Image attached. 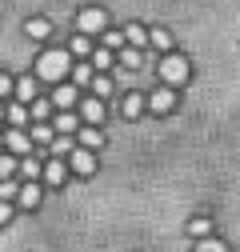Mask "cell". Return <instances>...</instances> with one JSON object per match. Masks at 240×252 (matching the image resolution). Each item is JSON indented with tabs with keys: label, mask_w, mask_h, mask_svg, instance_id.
<instances>
[{
	"label": "cell",
	"mask_w": 240,
	"mask_h": 252,
	"mask_svg": "<svg viewBox=\"0 0 240 252\" xmlns=\"http://www.w3.org/2000/svg\"><path fill=\"white\" fill-rule=\"evenodd\" d=\"M76 28H80L84 36H88V32H100V28H104V12H100V8H84V12L76 16Z\"/></svg>",
	"instance_id": "obj_4"
},
{
	"label": "cell",
	"mask_w": 240,
	"mask_h": 252,
	"mask_svg": "<svg viewBox=\"0 0 240 252\" xmlns=\"http://www.w3.org/2000/svg\"><path fill=\"white\" fill-rule=\"evenodd\" d=\"M188 232H192L196 240H204L208 232H212V220H208V216H196V220H192V224H188Z\"/></svg>",
	"instance_id": "obj_16"
},
{
	"label": "cell",
	"mask_w": 240,
	"mask_h": 252,
	"mask_svg": "<svg viewBox=\"0 0 240 252\" xmlns=\"http://www.w3.org/2000/svg\"><path fill=\"white\" fill-rule=\"evenodd\" d=\"M64 72H68V52H60V48L40 52V60H36V76L40 80H60Z\"/></svg>",
	"instance_id": "obj_1"
},
{
	"label": "cell",
	"mask_w": 240,
	"mask_h": 252,
	"mask_svg": "<svg viewBox=\"0 0 240 252\" xmlns=\"http://www.w3.org/2000/svg\"><path fill=\"white\" fill-rule=\"evenodd\" d=\"M120 60H124V68H140V48H124Z\"/></svg>",
	"instance_id": "obj_26"
},
{
	"label": "cell",
	"mask_w": 240,
	"mask_h": 252,
	"mask_svg": "<svg viewBox=\"0 0 240 252\" xmlns=\"http://www.w3.org/2000/svg\"><path fill=\"white\" fill-rule=\"evenodd\" d=\"M0 116H4V108H0Z\"/></svg>",
	"instance_id": "obj_35"
},
{
	"label": "cell",
	"mask_w": 240,
	"mask_h": 252,
	"mask_svg": "<svg viewBox=\"0 0 240 252\" xmlns=\"http://www.w3.org/2000/svg\"><path fill=\"white\" fill-rule=\"evenodd\" d=\"M16 96H20V104H24V100H32V96H36V80H28V76H24V80L16 84Z\"/></svg>",
	"instance_id": "obj_18"
},
{
	"label": "cell",
	"mask_w": 240,
	"mask_h": 252,
	"mask_svg": "<svg viewBox=\"0 0 240 252\" xmlns=\"http://www.w3.org/2000/svg\"><path fill=\"white\" fill-rule=\"evenodd\" d=\"M196 252H228V248H224L220 240H208V236H204V240L196 244Z\"/></svg>",
	"instance_id": "obj_28"
},
{
	"label": "cell",
	"mask_w": 240,
	"mask_h": 252,
	"mask_svg": "<svg viewBox=\"0 0 240 252\" xmlns=\"http://www.w3.org/2000/svg\"><path fill=\"white\" fill-rule=\"evenodd\" d=\"M12 172H16V160L12 156H0V180H12Z\"/></svg>",
	"instance_id": "obj_23"
},
{
	"label": "cell",
	"mask_w": 240,
	"mask_h": 252,
	"mask_svg": "<svg viewBox=\"0 0 240 252\" xmlns=\"http://www.w3.org/2000/svg\"><path fill=\"white\" fill-rule=\"evenodd\" d=\"M8 88H12V80H8V76H0V96H4Z\"/></svg>",
	"instance_id": "obj_34"
},
{
	"label": "cell",
	"mask_w": 240,
	"mask_h": 252,
	"mask_svg": "<svg viewBox=\"0 0 240 252\" xmlns=\"http://www.w3.org/2000/svg\"><path fill=\"white\" fill-rule=\"evenodd\" d=\"M72 52H76V56H88V52H92V48H88V36H84V32L72 40Z\"/></svg>",
	"instance_id": "obj_31"
},
{
	"label": "cell",
	"mask_w": 240,
	"mask_h": 252,
	"mask_svg": "<svg viewBox=\"0 0 240 252\" xmlns=\"http://www.w3.org/2000/svg\"><path fill=\"white\" fill-rule=\"evenodd\" d=\"M104 48L112 52V48H124V32H108L104 36Z\"/></svg>",
	"instance_id": "obj_29"
},
{
	"label": "cell",
	"mask_w": 240,
	"mask_h": 252,
	"mask_svg": "<svg viewBox=\"0 0 240 252\" xmlns=\"http://www.w3.org/2000/svg\"><path fill=\"white\" fill-rule=\"evenodd\" d=\"M160 80H164L168 88L184 84V80H188V60H184V56H164V60H160Z\"/></svg>",
	"instance_id": "obj_2"
},
{
	"label": "cell",
	"mask_w": 240,
	"mask_h": 252,
	"mask_svg": "<svg viewBox=\"0 0 240 252\" xmlns=\"http://www.w3.org/2000/svg\"><path fill=\"white\" fill-rule=\"evenodd\" d=\"M76 84H92V68H88V64H76Z\"/></svg>",
	"instance_id": "obj_30"
},
{
	"label": "cell",
	"mask_w": 240,
	"mask_h": 252,
	"mask_svg": "<svg viewBox=\"0 0 240 252\" xmlns=\"http://www.w3.org/2000/svg\"><path fill=\"white\" fill-rule=\"evenodd\" d=\"M20 172L24 176H40V164L32 160V156H20Z\"/></svg>",
	"instance_id": "obj_24"
},
{
	"label": "cell",
	"mask_w": 240,
	"mask_h": 252,
	"mask_svg": "<svg viewBox=\"0 0 240 252\" xmlns=\"http://www.w3.org/2000/svg\"><path fill=\"white\" fill-rule=\"evenodd\" d=\"M140 112H144V96H140V92L124 96V116H140Z\"/></svg>",
	"instance_id": "obj_17"
},
{
	"label": "cell",
	"mask_w": 240,
	"mask_h": 252,
	"mask_svg": "<svg viewBox=\"0 0 240 252\" xmlns=\"http://www.w3.org/2000/svg\"><path fill=\"white\" fill-rule=\"evenodd\" d=\"M24 32L32 36V40H44V36L52 32V24H48V20H28V28H24Z\"/></svg>",
	"instance_id": "obj_14"
},
{
	"label": "cell",
	"mask_w": 240,
	"mask_h": 252,
	"mask_svg": "<svg viewBox=\"0 0 240 252\" xmlns=\"http://www.w3.org/2000/svg\"><path fill=\"white\" fill-rule=\"evenodd\" d=\"M4 144H8V148H12L16 156H24V152H28V144H32V140H28V136H24L20 128H12V132L4 136Z\"/></svg>",
	"instance_id": "obj_9"
},
{
	"label": "cell",
	"mask_w": 240,
	"mask_h": 252,
	"mask_svg": "<svg viewBox=\"0 0 240 252\" xmlns=\"http://www.w3.org/2000/svg\"><path fill=\"white\" fill-rule=\"evenodd\" d=\"M4 116H8V124H16V128H24V124H28V108H24V104L4 108Z\"/></svg>",
	"instance_id": "obj_15"
},
{
	"label": "cell",
	"mask_w": 240,
	"mask_h": 252,
	"mask_svg": "<svg viewBox=\"0 0 240 252\" xmlns=\"http://www.w3.org/2000/svg\"><path fill=\"white\" fill-rule=\"evenodd\" d=\"M8 216H12V208H8L4 200H0V224H8Z\"/></svg>",
	"instance_id": "obj_33"
},
{
	"label": "cell",
	"mask_w": 240,
	"mask_h": 252,
	"mask_svg": "<svg viewBox=\"0 0 240 252\" xmlns=\"http://www.w3.org/2000/svg\"><path fill=\"white\" fill-rule=\"evenodd\" d=\"M92 92H96V100H100V96H108V92H112V84H108L104 76H92Z\"/></svg>",
	"instance_id": "obj_27"
},
{
	"label": "cell",
	"mask_w": 240,
	"mask_h": 252,
	"mask_svg": "<svg viewBox=\"0 0 240 252\" xmlns=\"http://www.w3.org/2000/svg\"><path fill=\"white\" fill-rule=\"evenodd\" d=\"M148 40H152L156 48H168V44H172V36L164 32V28H152V32H148Z\"/></svg>",
	"instance_id": "obj_20"
},
{
	"label": "cell",
	"mask_w": 240,
	"mask_h": 252,
	"mask_svg": "<svg viewBox=\"0 0 240 252\" xmlns=\"http://www.w3.org/2000/svg\"><path fill=\"white\" fill-rule=\"evenodd\" d=\"M68 160H72V172H80V176H92L96 172V156L88 152V148H72Z\"/></svg>",
	"instance_id": "obj_3"
},
{
	"label": "cell",
	"mask_w": 240,
	"mask_h": 252,
	"mask_svg": "<svg viewBox=\"0 0 240 252\" xmlns=\"http://www.w3.org/2000/svg\"><path fill=\"white\" fill-rule=\"evenodd\" d=\"M16 200H20L24 208H36V204H40V184H24L20 192H16Z\"/></svg>",
	"instance_id": "obj_8"
},
{
	"label": "cell",
	"mask_w": 240,
	"mask_h": 252,
	"mask_svg": "<svg viewBox=\"0 0 240 252\" xmlns=\"http://www.w3.org/2000/svg\"><path fill=\"white\" fill-rule=\"evenodd\" d=\"M92 64H96V68H108V64H112V52H108V48H96V52H92Z\"/></svg>",
	"instance_id": "obj_25"
},
{
	"label": "cell",
	"mask_w": 240,
	"mask_h": 252,
	"mask_svg": "<svg viewBox=\"0 0 240 252\" xmlns=\"http://www.w3.org/2000/svg\"><path fill=\"white\" fill-rule=\"evenodd\" d=\"M76 132H80V144L84 148H100L104 144V132L100 128H76Z\"/></svg>",
	"instance_id": "obj_12"
},
{
	"label": "cell",
	"mask_w": 240,
	"mask_h": 252,
	"mask_svg": "<svg viewBox=\"0 0 240 252\" xmlns=\"http://www.w3.org/2000/svg\"><path fill=\"white\" fill-rule=\"evenodd\" d=\"M0 144H4V140H0Z\"/></svg>",
	"instance_id": "obj_36"
},
{
	"label": "cell",
	"mask_w": 240,
	"mask_h": 252,
	"mask_svg": "<svg viewBox=\"0 0 240 252\" xmlns=\"http://www.w3.org/2000/svg\"><path fill=\"white\" fill-rule=\"evenodd\" d=\"M80 116H84V120H88V124H96V120H100V116H104V104H100V100H96V96H88V100H84V104H80Z\"/></svg>",
	"instance_id": "obj_7"
},
{
	"label": "cell",
	"mask_w": 240,
	"mask_h": 252,
	"mask_svg": "<svg viewBox=\"0 0 240 252\" xmlns=\"http://www.w3.org/2000/svg\"><path fill=\"white\" fill-rule=\"evenodd\" d=\"M32 140H36V144H52V128H48V124H36V128H32Z\"/></svg>",
	"instance_id": "obj_21"
},
{
	"label": "cell",
	"mask_w": 240,
	"mask_h": 252,
	"mask_svg": "<svg viewBox=\"0 0 240 252\" xmlns=\"http://www.w3.org/2000/svg\"><path fill=\"white\" fill-rule=\"evenodd\" d=\"M172 104H176V92L168 84L156 88V92H148V108H152V112H172Z\"/></svg>",
	"instance_id": "obj_5"
},
{
	"label": "cell",
	"mask_w": 240,
	"mask_h": 252,
	"mask_svg": "<svg viewBox=\"0 0 240 252\" xmlns=\"http://www.w3.org/2000/svg\"><path fill=\"white\" fill-rule=\"evenodd\" d=\"M72 152V140L68 136H52V156H68Z\"/></svg>",
	"instance_id": "obj_19"
},
{
	"label": "cell",
	"mask_w": 240,
	"mask_h": 252,
	"mask_svg": "<svg viewBox=\"0 0 240 252\" xmlns=\"http://www.w3.org/2000/svg\"><path fill=\"white\" fill-rule=\"evenodd\" d=\"M40 176H44V180H48V184L56 188V184H64V176H68V168L60 164V160H48V164L40 168Z\"/></svg>",
	"instance_id": "obj_6"
},
{
	"label": "cell",
	"mask_w": 240,
	"mask_h": 252,
	"mask_svg": "<svg viewBox=\"0 0 240 252\" xmlns=\"http://www.w3.org/2000/svg\"><path fill=\"white\" fill-rule=\"evenodd\" d=\"M48 112H52V108H48V100H36V104H32V116H36L40 124L48 120Z\"/></svg>",
	"instance_id": "obj_32"
},
{
	"label": "cell",
	"mask_w": 240,
	"mask_h": 252,
	"mask_svg": "<svg viewBox=\"0 0 240 252\" xmlns=\"http://www.w3.org/2000/svg\"><path fill=\"white\" fill-rule=\"evenodd\" d=\"M76 128H80V124H76V116H72V112H60V116H56V128H52V132H60V136H72Z\"/></svg>",
	"instance_id": "obj_10"
},
{
	"label": "cell",
	"mask_w": 240,
	"mask_h": 252,
	"mask_svg": "<svg viewBox=\"0 0 240 252\" xmlns=\"http://www.w3.org/2000/svg\"><path fill=\"white\" fill-rule=\"evenodd\" d=\"M52 100H56V108H64V112H68V108L76 104V88H68V84H64V88H56V92H52Z\"/></svg>",
	"instance_id": "obj_11"
},
{
	"label": "cell",
	"mask_w": 240,
	"mask_h": 252,
	"mask_svg": "<svg viewBox=\"0 0 240 252\" xmlns=\"http://www.w3.org/2000/svg\"><path fill=\"white\" fill-rule=\"evenodd\" d=\"M124 40H128L132 48H140V44H148V32H144L140 24H128V28H124Z\"/></svg>",
	"instance_id": "obj_13"
},
{
	"label": "cell",
	"mask_w": 240,
	"mask_h": 252,
	"mask_svg": "<svg viewBox=\"0 0 240 252\" xmlns=\"http://www.w3.org/2000/svg\"><path fill=\"white\" fill-rule=\"evenodd\" d=\"M16 192H20V188H16L12 180H0V200H4V204H8V200H16Z\"/></svg>",
	"instance_id": "obj_22"
}]
</instances>
